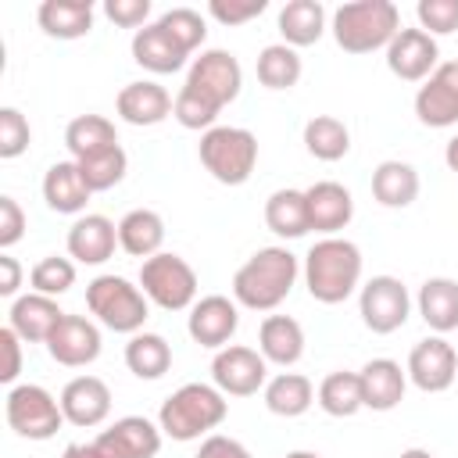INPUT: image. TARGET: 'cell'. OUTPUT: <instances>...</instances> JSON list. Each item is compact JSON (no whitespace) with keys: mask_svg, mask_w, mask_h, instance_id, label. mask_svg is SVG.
Here are the masks:
<instances>
[{"mask_svg":"<svg viewBox=\"0 0 458 458\" xmlns=\"http://www.w3.org/2000/svg\"><path fill=\"white\" fill-rule=\"evenodd\" d=\"M297 276H301L297 254H290L286 247H261L236 268L233 301L250 311H276L290 297Z\"/></svg>","mask_w":458,"mask_h":458,"instance_id":"6da1fadb","label":"cell"},{"mask_svg":"<svg viewBox=\"0 0 458 458\" xmlns=\"http://www.w3.org/2000/svg\"><path fill=\"white\" fill-rule=\"evenodd\" d=\"M304 286L318 304H344L361 290V250L344 236H322L304 254Z\"/></svg>","mask_w":458,"mask_h":458,"instance_id":"7a4b0ae2","label":"cell"},{"mask_svg":"<svg viewBox=\"0 0 458 458\" xmlns=\"http://www.w3.org/2000/svg\"><path fill=\"white\" fill-rule=\"evenodd\" d=\"M229 415V401L215 383H182L175 394L161 401L157 426L165 437L190 444L200 437H211L215 426H222Z\"/></svg>","mask_w":458,"mask_h":458,"instance_id":"3957f363","label":"cell"},{"mask_svg":"<svg viewBox=\"0 0 458 458\" xmlns=\"http://www.w3.org/2000/svg\"><path fill=\"white\" fill-rule=\"evenodd\" d=\"M329 32L347 54L386 50L390 39L401 32V11L394 0H351L333 11Z\"/></svg>","mask_w":458,"mask_h":458,"instance_id":"277c9868","label":"cell"},{"mask_svg":"<svg viewBox=\"0 0 458 458\" xmlns=\"http://www.w3.org/2000/svg\"><path fill=\"white\" fill-rule=\"evenodd\" d=\"M86 308L104 329L125 333V336L140 333L147 315H150L147 293L136 283H129L125 276H114V272L97 276V279L86 283Z\"/></svg>","mask_w":458,"mask_h":458,"instance_id":"5b68a950","label":"cell"},{"mask_svg":"<svg viewBox=\"0 0 458 458\" xmlns=\"http://www.w3.org/2000/svg\"><path fill=\"white\" fill-rule=\"evenodd\" d=\"M200 165L222 186H243L258 165V136L243 125H215L200 132Z\"/></svg>","mask_w":458,"mask_h":458,"instance_id":"8992f818","label":"cell"},{"mask_svg":"<svg viewBox=\"0 0 458 458\" xmlns=\"http://www.w3.org/2000/svg\"><path fill=\"white\" fill-rule=\"evenodd\" d=\"M161 426L143 415H122L86 444H68L61 458H157Z\"/></svg>","mask_w":458,"mask_h":458,"instance_id":"52a82bcc","label":"cell"},{"mask_svg":"<svg viewBox=\"0 0 458 458\" xmlns=\"http://www.w3.org/2000/svg\"><path fill=\"white\" fill-rule=\"evenodd\" d=\"M140 290L165 311H186L197 304V272L186 258L161 250L140 265Z\"/></svg>","mask_w":458,"mask_h":458,"instance_id":"ba28073f","label":"cell"},{"mask_svg":"<svg viewBox=\"0 0 458 458\" xmlns=\"http://www.w3.org/2000/svg\"><path fill=\"white\" fill-rule=\"evenodd\" d=\"M4 419L7 426L25 440H50L64 426L61 401L39 386V383H18L4 397Z\"/></svg>","mask_w":458,"mask_h":458,"instance_id":"9c48e42d","label":"cell"},{"mask_svg":"<svg viewBox=\"0 0 458 458\" xmlns=\"http://www.w3.org/2000/svg\"><path fill=\"white\" fill-rule=\"evenodd\" d=\"M358 315L376 336L397 333L411 315V293L397 276H372L358 290Z\"/></svg>","mask_w":458,"mask_h":458,"instance_id":"30bf717a","label":"cell"},{"mask_svg":"<svg viewBox=\"0 0 458 458\" xmlns=\"http://www.w3.org/2000/svg\"><path fill=\"white\" fill-rule=\"evenodd\" d=\"M211 383L225 397H250V394L265 390V383H268V361L254 347L229 344V347L215 351V358H211Z\"/></svg>","mask_w":458,"mask_h":458,"instance_id":"8fae6325","label":"cell"},{"mask_svg":"<svg viewBox=\"0 0 458 458\" xmlns=\"http://www.w3.org/2000/svg\"><path fill=\"white\" fill-rule=\"evenodd\" d=\"M404 372L422 394H444L458 379V351L444 336L433 333L411 347Z\"/></svg>","mask_w":458,"mask_h":458,"instance_id":"7c38bea8","label":"cell"},{"mask_svg":"<svg viewBox=\"0 0 458 458\" xmlns=\"http://www.w3.org/2000/svg\"><path fill=\"white\" fill-rule=\"evenodd\" d=\"M186 82L197 86L200 93H208L211 100H218L222 107L233 104L243 89V68L236 61V54L222 50V47H211V50H200V57L190 61V72H186Z\"/></svg>","mask_w":458,"mask_h":458,"instance_id":"4fadbf2b","label":"cell"},{"mask_svg":"<svg viewBox=\"0 0 458 458\" xmlns=\"http://www.w3.org/2000/svg\"><path fill=\"white\" fill-rule=\"evenodd\" d=\"M415 118L429 129L458 125V61H440L415 93Z\"/></svg>","mask_w":458,"mask_h":458,"instance_id":"5bb4252c","label":"cell"},{"mask_svg":"<svg viewBox=\"0 0 458 458\" xmlns=\"http://www.w3.org/2000/svg\"><path fill=\"white\" fill-rule=\"evenodd\" d=\"M440 64V47L429 32H422L419 25L415 29H404L390 39L386 47V68L401 79V82H426Z\"/></svg>","mask_w":458,"mask_h":458,"instance_id":"9a60e30c","label":"cell"},{"mask_svg":"<svg viewBox=\"0 0 458 458\" xmlns=\"http://www.w3.org/2000/svg\"><path fill=\"white\" fill-rule=\"evenodd\" d=\"M236 326H240V308H236V301H229L225 293H208V297H200V301L190 308V315H186V333H190V340L200 344V347H211V351L229 347Z\"/></svg>","mask_w":458,"mask_h":458,"instance_id":"2e32d148","label":"cell"},{"mask_svg":"<svg viewBox=\"0 0 458 458\" xmlns=\"http://www.w3.org/2000/svg\"><path fill=\"white\" fill-rule=\"evenodd\" d=\"M47 354L64 369H82L100 358V329L86 315H64L47 340Z\"/></svg>","mask_w":458,"mask_h":458,"instance_id":"e0dca14e","label":"cell"},{"mask_svg":"<svg viewBox=\"0 0 458 458\" xmlns=\"http://www.w3.org/2000/svg\"><path fill=\"white\" fill-rule=\"evenodd\" d=\"M175 107V97L154 82V79H136V82H125L114 97V111L125 125H136V129H150V125H161Z\"/></svg>","mask_w":458,"mask_h":458,"instance_id":"ac0fdd59","label":"cell"},{"mask_svg":"<svg viewBox=\"0 0 458 458\" xmlns=\"http://www.w3.org/2000/svg\"><path fill=\"white\" fill-rule=\"evenodd\" d=\"M61 411L64 422L79 426V429H93L111 415V386L100 376H75L64 383L61 390Z\"/></svg>","mask_w":458,"mask_h":458,"instance_id":"d6986e66","label":"cell"},{"mask_svg":"<svg viewBox=\"0 0 458 458\" xmlns=\"http://www.w3.org/2000/svg\"><path fill=\"white\" fill-rule=\"evenodd\" d=\"M304 200H308V222L322 236H336L354 218V197L344 182H333V179L311 182L304 190Z\"/></svg>","mask_w":458,"mask_h":458,"instance_id":"ffe728a7","label":"cell"},{"mask_svg":"<svg viewBox=\"0 0 458 458\" xmlns=\"http://www.w3.org/2000/svg\"><path fill=\"white\" fill-rule=\"evenodd\" d=\"M118 247V225L107 215L86 211L68 229V258L79 265H104Z\"/></svg>","mask_w":458,"mask_h":458,"instance_id":"44dd1931","label":"cell"},{"mask_svg":"<svg viewBox=\"0 0 458 458\" xmlns=\"http://www.w3.org/2000/svg\"><path fill=\"white\" fill-rule=\"evenodd\" d=\"M68 311L57 308V297H47V293H21L11 301V311H7V326L25 340V344H47L50 333L57 329V322L64 318Z\"/></svg>","mask_w":458,"mask_h":458,"instance_id":"7402d4cb","label":"cell"},{"mask_svg":"<svg viewBox=\"0 0 458 458\" xmlns=\"http://www.w3.org/2000/svg\"><path fill=\"white\" fill-rule=\"evenodd\" d=\"M358 379H361V401L372 411H394L404 401L408 372L394 358H372V361H365L358 369Z\"/></svg>","mask_w":458,"mask_h":458,"instance_id":"603a6c76","label":"cell"},{"mask_svg":"<svg viewBox=\"0 0 458 458\" xmlns=\"http://www.w3.org/2000/svg\"><path fill=\"white\" fill-rule=\"evenodd\" d=\"M129 50H132V61H136L140 68L154 72V75H172V72H179V68L186 64V57H190V54L161 29V21H150V25H143L140 32H132Z\"/></svg>","mask_w":458,"mask_h":458,"instance_id":"cb8c5ba5","label":"cell"},{"mask_svg":"<svg viewBox=\"0 0 458 458\" xmlns=\"http://www.w3.org/2000/svg\"><path fill=\"white\" fill-rule=\"evenodd\" d=\"M93 190L86 186L75 161H54L43 175V200L57 215H82Z\"/></svg>","mask_w":458,"mask_h":458,"instance_id":"d4e9b609","label":"cell"},{"mask_svg":"<svg viewBox=\"0 0 458 458\" xmlns=\"http://www.w3.org/2000/svg\"><path fill=\"white\" fill-rule=\"evenodd\" d=\"M258 351L268 365L290 369L304 358V329L290 315H265L258 326Z\"/></svg>","mask_w":458,"mask_h":458,"instance_id":"484cf974","label":"cell"},{"mask_svg":"<svg viewBox=\"0 0 458 458\" xmlns=\"http://www.w3.org/2000/svg\"><path fill=\"white\" fill-rule=\"evenodd\" d=\"M415 308L422 315V322L444 336V333H454L458 329V279H447V276H433L419 286V297H415Z\"/></svg>","mask_w":458,"mask_h":458,"instance_id":"4316f807","label":"cell"},{"mask_svg":"<svg viewBox=\"0 0 458 458\" xmlns=\"http://www.w3.org/2000/svg\"><path fill=\"white\" fill-rule=\"evenodd\" d=\"M97 7L89 0H43L36 21L50 39H82L93 29Z\"/></svg>","mask_w":458,"mask_h":458,"instance_id":"83f0119b","label":"cell"},{"mask_svg":"<svg viewBox=\"0 0 458 458\" xmlns=\"http://www.w3.org/2000/svg\"><path fill=\"white\" fill-rule=\"evenodd\" d=\"M276 25H279L283 43L293 47V50L318 43L322 32L329 29V25H326V7H322L318 0H286V4L279 7Z\"/></svg>","mask_w":458,"mask_h":458,"instance_id":"f1b7e54d","label":"cell"},{"mask_svg":"<svg viewBox=\"0 0 458 458\" xmlns=\"http://www.w3.org/2000/svg\"><path fill=\"white\" fill-rule=\"evenodd\" d=\"M161 243H165V218L150 208H132L122 215L118 222V247L132 258H154L161 254Z\"/></svg>","mask_w":458,"mask_h":458,"instance_id":"f546056e","label":"cell"},{"mask_svg":"<svg viewBox=\"0 0 458 458\" xmlns=\"http://www.w3.org/2000/svg\"><path fill=\"white\" fill-rule=\"evenodd\" d=\"M261 397H265V408H268L272 415H279V419H297V415H304V411L315 404V386H311V379L301 376V372H276V376L265 383Z\"/></svg>","mask_w":458,"mask_h":458,"instance_id":"4dcf8cb0","label":"cell"},{"mask_svg":"<svg viewBox=\"0 0 458 458\" xmlns=\"http://www.w3.org/2000/svg\"><path fill=\"white\" fill-rule=\"evenodd\" d=\"M372 197L383 208H408L419 197V172L408 161H379L372 172Z\"/></svg>","mask_w":458,"mask_h":458,"instance_id":"1f68e13d","label":"cell"},{"mask_svg":"<svg viewBox=\"0 0 458 458\" xmlns=\"http://www.w3.org/2000/svg\"><path fill=\"white\" fill-rule=\"evenodd\" d=\"M64 147H68L72 161H82L89 154L118 147V129L104 114H79V118H72L64 125Z\"/></svg>","mask_w":458,"mask_h":458,"instance_id":"d6a6232c","label":"cell"},{"mask_svg":"<svg viewBox=\"0 0 458 458\" xmlns=\"http://www.w3.org/2000/svg\"><path fill=\"white\" fill-rule=\"evenodd\" d=\"M265 225L283 236V240H301L304 233H311V222H308V200H304V190H276L268 200H265Z\"/></svg>","mask_w":458,"mask_h":458,"instance_id":"836d02e7","label":"cell"},{"mask_svg":"<svg viewBox=\"0 0 458 458\" xmlns=\"http://www.w3.org/2000/svg\"><path fill=\"white\" fill-rule=\"evenodd\" d=\"M125 365L136 379H161L172 369V344L161 333H132L125 344Z\"/></svg>","mask_w":458,"mask_h":458,"instance_id":"e575fe53","label":"cell"},{"mask_svg":"<svg viewBox=\"0 0 458 458\" xmlns=\"http://www.w3.org/2000/svg\"><path fill=\"white\" fill-rule=\"evenodd\" d=\"M315 401H318V408H322L326 415H333V419H351V415H358V411L365 408L358 372H347V369L329 372V376L318 383Z\"/></svg>","mask_w":458,"mask_h":458,"instance_id":"d590c367","label":"cell"},{"mask_svg":"<svg viewBox=\"0 0 458 458\" xmlns=\"http://www.w3.org/2000/svg\"><path fill=\"white\" fill-rule=\"evenodd\" d=\"M304 150L318 161H340L351 150V129L336 114H315L304 122Z\"/></svg>","mask_w":458,"mask_h":458,"instance_id":"8d00e7d4","label":"cell"},{"mask_svg":"<svg viewBox=\"0 0 458 458\" xmlns=\"http://www.w3.org/2000/svg\"><path fill=\"white\" fill-rule=\"evenodd\" d=\"M254 72H258V82H261L265 89H293L297 79H301V72H304V64H301V54H297L293 47H286V43H268V47L258 54Z\"/></svg>","mask_w":458,"mask_h":458,"instance_id":"74e56055","label":"cell"},{"mask_svg":"<svg viewBox=\"0 0 458 458\" xmlns=\"http://www.w3.org/2000/svg\"><path fill=\"white\" fill-rule=\"evenodd\" d=\"M222 114V104L211 100L208 93H200L197 86L182 82L179 93H175V107H172V118L182 125V129H197V132H208L215 129V118Z\"/></svg>","mask_w":458,"mask_h":458,"instance_id":"f35d334b","label":"cell"},{"mask_svg":"<svg viewBox=\"0 0 458 458\" xmlns=\"http://www.w3.org/2000/svg\"><path fill=\"white\" fill-rule=\"evenodd\" d=\"M75 165H79V172H82V179H86V186H89L93 193L114 190V186L125 179V172H129V157H125L122 143L111 147V150L89 154V157H82V161H75Z\"/></svg>","mask_w":458,"mask_h":458,"instance_id":"ab89813d","label":"cell"},{"mask_svg":"<svg viewBox=\"0 0 458 458\" xmlns=\"http://www.w3.org/2000/svg\"><path fill=\"white\" fill-rule=\"evenodd\" d=\"M29 283H32V293H47V297H61L75 286V261L72 258H57V254H47L32 265L29 272Z\"/></svg>","mask_w":458,"mask_h":458,"instance_id":"60d3db41","label":"cell"},{"mask_svg":"<svg viewBox=\"0 0 458 458\" xmlns=\"http://www.w3.org/2000/svg\"><path fill=\"white\" fill-rule=\"evenodd\" d=\"M157 21H161V29H165L186 54H193V50L208 39V21H204V14L193 11V7H172V11H165Z\"/></svg>","mask_w":458,"mask_h":458,"instance_id":"b9f144b4","label":"cell"},{"mask_svg":"<svg viewBox=\"0 0 458 458\" xmlns=\"http://www.w3.org/2000/svg\"><path fill=\"white\" fill-rule=\"evenodd\" d=\"M32 143V129H29V118L18 111V107H0V157L11 161V157H21Z\"/></svg>","mask_w":458,"mask_h":458,"instance_id":"7bdbcfd3","label":"cell"},{"mask_svg":"<svg viewBox=\"0 0 458 458\" xmlns=\"http://www.w3.org/2000/svg\"><path fill=\"white\" fill-rule=\"evenodd\" d=\"M415 18H419V29L429 32L433 39L458 32V0H419Z\"/></svg>","mask_w":458,"mask_h":458,"instance_id":"ee69618b","label":"cell"},{"mask_svg":"<svg viewBox=\"0 0 458 458\" xmlns=\"http://www.w3.org/2000/svg\"><path fill=\"white\" fill-rule=\"evenodd\" d=\"M265 7H268V0H211L208 14L222 25H243V21L258 18Z\"/></svg>","mask_w":458,"mask_h":458,"instance_id":"f6af8a7d","label":"cell"},{"mask_svg":"<svg viewBox=\"0 0 458 458\" xmlns=\"http://www.w3.org/2000/svg\"><path fill=\"white\" fill-rule=\"evenodd\" d=\"M104 14L122 29H143L150 25V0H104Z\"/></svg>","mask_w":458,"mask_h":458,"instance_id":"bcb514c9","label":"cell"},{"mask_svg":"<svg viewBox=\"0 0 458 458\" xmlns=\"http://www.w3.org/2000/svg\"><path fill=\"white\" fill-rule=\"evenodd\" d=\"M25 236V211L14 197H0V250H11Z\"/></svg>","mask_w":458,"mask_h":458,"instance_id":"7dc6e473","label":"cell"},{"mask_svg":"<svg viewBox=\"0 0 458 458\" xmlns=\"http://www.w3.org/2000/svg\"><path fill=\"white\" fill-rule=\"evenodd\" d=\"M21 336L11 329V326H4L0 329V351H4V369H0V383H14L18 379V372H21Z\"/></svg>","mask_w":458,"mask_h":458,"instance_id":"c3c4849f","label":"cell"},{"mask_svg":"<svg viewBox=\"0 0 458 458\" xmlns=\"http://www.w3.org/2000/svg\"><path fill=\"white\" fill-rule=\"evenodd\" d=\"M197 458H250V451H247L240 440L225 437V433H211V437L200 440Z\"/></svg>","mask_w":458,"mask_h":458,"instance_id":"681fc988","label":"cell"},{"mask_svg":"<svg viewBox=\"0 0 458 458\" xmlns=\"http://www.w3.org/2000/svg\"><path fill=\"white\" fill-rule=\"evenodd\" d=\"M21 286V265L4 250L0 254V297H14Z\"/></svg>","mask_w":458,"mask_h":458,"instance_id":"f907efd6","label":"cell"},{"mask_svg":"<svg viewBox=\"0 0 458 458\" xmlns=\"http://www.w3.org/2000/svg\"><path fill=\"white\" fill-rule=\"evenodd\" d=\"M444 161H447V168L458 175V132L447 140V147H444Z\"/></svg>","mask_w":458,"mask_h":458,"instance_id":"816d5d0a","label":"cell"},{"mask_svg":"<svg viewBox=\"0 0 458 458\" xmlns=\"http://www.w3.org/2000/svg\"><path fill=\"white\" fill-rule=\"evenodd\" d=\"M397 458H433V454H429L426 447H408V451H401Z\"/></svg>","mask_w":458,"mask_h":458,"instance_id":"f5cc1de1","label":"cell"},{"mask_svg":"<svg viewBox=\"0 0 458 458\" xmlns=\"http://www.w3.org/2000/svg\"><path fill=\"white\" fill-rule=\"evenodd\" d=\"M286 458H322V454H315V451H290Z\"/></svg>","mask_w":458,"mask_h":458,"instance_id":"db71d44e","label":"cell"}]
</instances>
